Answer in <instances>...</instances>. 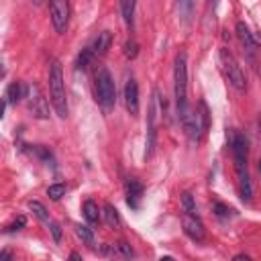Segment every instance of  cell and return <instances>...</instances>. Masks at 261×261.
I'll list each match as a JSON object with an SVG mask.
<instances>
[{
  "label": "cell",
  "instance_id": "obj_1",
  "mask_svg": "<svg viewBox=\"0 0 261 261\" xmlns=\"http://www.w3.org/2000/svg\"><path fill=\"white\" fill-rule=\"evenodd\" d=\"M228 147H230L232 159H234V169H237V177H239L241 198L245 202H251V198H253V186H251V177H249V169H247V159H249V143H247V137L243 133L230 130Z\"/></svg>",
  "mask_w": 261,
  "mask_h": 261
},
{
  "label": "cell",
  "instance_id": "obj_2",
  "mask_svg": "<svg viewBox=\"0 0 261 261\" xmlns=\"http://www.w3.org/2000/svg\"><path fill=\"white\" fill-rule=\"evenodd\" d=\"M49 98L53 104V110L59 118H67V94H65V82H63V69L59 61H53L49 67Z\"/></svg>",
  "mask_w": 261,
  "mask_h": 261
},
{
  "label": "cell",
  "instance_id": "obj_3",
  "mask_svg": "<svg viewBox=\"0 0 261 261\" xmlns=\"http://www.w3.org/2000/svg\"><path fill=\"white\" fill-rule=\"evenodd\" d=\"M94 96H96L98 106L104 112H110L114 108V102H116V86H114V80H112L110 71L104 65L96 67V71H94Z\"/></svg>",
  "mask_w": 261,
  "mask_h": 261
},
{
  "label": "cell",
  "instance_id": "obj_4",
  "mask_svg": "<svg viewBox=\"0 0 261 261\" xmlns=\"http://www.w3.org/2000/svg\"><path fill=\"white\" fill-rule=\"evenodd\" d=\"M173 96H175V110L177 114L186 110L188 104V57L186 53H177L173 61Z\"/></svg>",
  "mask_w": 261,
  "mask_h": 261
},
{
  "label": "cell",
  "instance_id": "obj_5",
  "mask_svg": "<svg viewBox=\"0 0 261 261\" xmlns=\"http://www.w3.org/2000/svg\"><path fill=\"white\" fill-rule=\"evenodd\" d=\"M218 57H220V65H222V71H224L228 84H230L234 90L245 92V90H247V80H245V73H243L239 61L234 59V55H232L228 49H220Z\"/></svg>",
  "mask_w": 261,
  "mask_h": 261
},
{
  "label": "cell",
  "instance_id": "obj_6",
  "mask_svg": "<svg viewBox=\"0 0 261 261\" xmlns=\"http://www.w3.org/2000/svg\"><path fill=\"white\" fill-rule=\"evenodd\" d=\"M159 90H153V98L149 100L147 108V139H145V159L153 157L155 141H157V102H159Z\"/></svg>",
  "mask_w": 261,
  "mask_h": 261
},
{
  "label": "cell",
  "instance_id": "obj_7",
  "mask_svg": "<svg viewBox=\"0 0 261 261\" xmlns=\"http://www.w3.org/2000/svg\"><path fill=\"white\" fill-rule=\"evenodd\" d=\"M24 98H27L29 110L33 112L35 118H41V120L49 118V106H47V100L43 98V94H41V90H39L37 84L27 86V96H24Z\"/></svg>",
  "mask_w": 261,
  "mask_h": 261
},
{
  "label": "cell",
  "instance_id": "obj_8",
  "mask_svg": "<svg viewBox=\"0 0 261 261\" xmlns=\"http://www.w3.org/2000/svg\"><path fill=\"white\" fill-rule=\"evenodd\" d=\"M177 118H179V122H181V126H184V130H186L188 139L194 141V143H198L204 130H202V126H200V120H198L196 110H194L192 106H188L186 110H181V112L177 114Z\"/></svg>",
  "mask_w": 261,
  "mask_h": 261
},
{
  "label": "cell",
  "instance_id": "obj_9",
  "mask_svg": "<svg viewBox=\"0 0 261 261\" xmlns=\"http://www.w3.org/2000/svg\"><path fill=\"white\" fill-rule=\"evenodd\" d=\"M49 14H51L53 29L57 33H65L67 22H69V4L63 0H55L49 4Z\"/></svg>",
  "mask_w": 261,
  "mask_h": 261
},
{
  "label": "cell",
  "instance_id": "obj_10",
  "mask_svg": "<svg viewBox=\"0 0 261 261\" xmlns=\"http://www.w3.org/2000/svg\"><path fill=\"white\" fill-rule=\"evenodd\" d=\"M181 224H184V232L192 241H196V243H202L204 241L206 228H204V224H202V220H200L198 214H181Z\"/></svg>",
  "mask_w": 261,
  "mask_h": 261
},
{
  "label": "cell",
  "instance_id": "obj_11",
  "mask_svg": "<svg viewBox=\"0 0 261 261\" xmlns=\"http://www.w3.org/2000/svg\"><path fill=\"white\" fill-rule=\"evenodd\" d=\"M237 35H239V41H241V45L245 47V51L247 53H255L257 49H259V45H261V39L255 35V33H251V29L243 22V20H239L237 22Z\"/></svg>",
  "mask_w": 261,
  "mask_h": 261
},
{
  "label": "cell",
  "instance_id": "obj_12",
  "mask_svg": "<svg viewBox=\"0 0 261 261\" xmlns=\"http://www.w3.org/2000/svg\"><path fill=\"white\" fill-rule=\"evenodd\" d=\"M124 106L128 114H139V86L135 77H128L124 84Z\"/></svg>",
  "mask_w": 261,
  "mask_h": 261
},
{
  "label": "cell",
  "instance_id": "obj_13",
  "mask_svg": "<svg viewBox=\"0 0 261 261\" xmlns=\"http://www.w3.org/2000/svg\"><path fill=\"white\" fill-rule=\"evenodd\" d=\"M141 198H143V184L137 177H130L126 181V204L130 208H139Z\"/></svg>",
  "mask_w": 261,
  "mask_h": 261
},
{
  "label": "cell",
  "instance_id": "obj_14",
  "mask_svg": "<svg viewBox=\"0 0 261 261\" xmlns=\"http://www.w3.org/2000/svg\"><path fill=\"white\" fill-rule=\"evenodd\" d=\"M110 45H112V33L110 31H102V33H98V37L94 39V43H92L90 49H92L94 57H102V55L108 53Z\"/></svg>",
  "mask_w": 261,
  "mask_h": 261
},
{
  "label": "cell",
  "instance_id": "obj_15",
  "mask_svg": "<svg viewBox=\"0 0 261 261\" xmlns=\"http://www.w3.org/2000/svg\"><path fill=\"white\" fill-rule=\"evenodd\" d=\"M27 96V86H22L20 82H12L10 86H8V90H6V94H4V102L6 104H16L18 100H22Z\"/></svg>",
  "mask_w": 261,
  "mask_h": 261
},
{
  "label": "cell",
  "instance_id": "obj_16",
  "mask_svg": "<svg viewBox=\"0 0 261 261\" xmlns=\"http://www.w3.org/2000/svg\"><path fill=\"white\" fill-rule=\"evenodd\" d=\"M104 222L110 226V228H118L120 226V216H118V210L110 204V202H106L104 204Z\"/></svg>",
  "mask_w": 261,
  "mask_h": 261
},
{
  "label": "cell",
  "instance_id": "obj_17",
  "mask_svg": "<svg viewBox=\"0 0 261 261\" xmlns=\"http://www.w3.org/2000/svg\"><path fill=\"white\" fill-rule=\"evenodd\" d=\"M196 114H198V120H200V126L202 130L206 133L210 128V110H208V104L204 100H198V108H196Z\"/></svg>",
  "mask_w": 261,
  "mask_h": 261
},
{
  "label": "cell",
  "instance_id": "obj_18",
  "mask_svg": "<svg viewBox=\"0 0 261 261\" xmlns=\"http://www.w3.org/2000/svg\"><path fill=\"white\" fill-rule=\"evenodd\" d=\"M82 212H84L88 222H98L100 220V208H98V204L94 200H86L84 206H82Z\"/></svg>",
  "mask_w": 261,
  "mask_h": 261
},
{
  "label": "cell",
  "instance_id": "obj_19",
  "mask_svg": "<svg viewBox=\"0 0 261 261\" xmlns=\"http://www.w3.org/2000/svg\"><path fill=\"white\" fill-rule=\"evenodd\" d=\"M135 2L133 0H124L122 4H120V12H122V18H124V22H126V27L128 29H133L135 27Z\"/></svg>",
  "mask_w": 261,
  "mask_h": 261
},
{
  "label": "cell",
  "instance_id": "obj_20",
  "mask_svg": "<svg viewBox=\"0 0 261 261\" xmlns=\"http://www.w3.org/2000/svg\"><path fill=\"white\" fill-rule=\"evenodd\" d=\"M29 208H31V212L39 218V220H43V222H51V218H49V212H47V208L41 204V202H37V200H33V202H29Z\"/></svg>",
  "mask_w": 261,
  "mask_h": 261
},
{
  "label": "cell",
  "instance_id": "obj_21",
  "mask_svg": "<svg viewBox=\"0 0 261 261\" xmlns=\"http://www.w3.org/2000/svg\"><path fill=\"white\" fill-rule=\"evenodd\" d=\"M75 234H77V239H82V243L94 245V232L88 224H75Z\"/></svg>",
  "mask_w": 261,
  "mask_h": 261
},
{
  "label": "cell",
  "instance_id": "obj_22",
  "mask_svg": "<svg viewBox=\"0 0 261 261\" xmlns=\"http://www.w3.org/2000/svg\"><path fill=\"white\" fill-rule=\"evenodd\" d=\"M181 210H184V214H198L194 196H192L190 192H184V194H181Z\"/></svg>",
  "mask_w": 261,
  "mask_h": 261
},
{
  "label": "cell",
  "instance_id": "obj_23",
  "mask_svg": "<svg viewBox=\"0 0 261 261\" xmlns=\"http://www.w3.org/2000/svg\"><path fill=\"white\" fill-rule=\"evenodd\" d=\"M92 59H94V53H92V49H90V47L82 49V53L77 55V61H75L77 69H86V67H88V63H90Z\"/></svg>",
  "mask_w": 261,
  "mask_h": 261
},
{
  "label": "cell",
  "instance_id": "obj_24",
  "mask_svg": "<svg viewBox=\"0 0 261 261\" xmlns=\"http://www.w3.org/2000/svg\"><path fill=\"white\" fill-rule=\"evenodd\" d=\"M47 196L51 200H61L65 196V184H53L47 188Z\"/></svg>",
  "mask_w": 261,
  "mask_h": 261
},
{
  "label": "cell",
  "instance_id": "obj_25",
  "mask_svg": "<svg viewBox=\"0 0 261 261\" xmlns=\"http://www.w3.org/2000/svg\"><path fill=\"white\" fill-rule=\"evenodd\" d=\"M114 249H116L122 257H126V259H133V257H135V251H133V247H130L126 241H118V243L114 245Z\"/></svg>",
  "mask_w": 261,
  "mask_h": 261
},
{
  "label": "cell",
  "instance_id": "obj_26",
  "mask_svg": "<svg viewBox=\"0 0 261 261\" xmlns=\"http://www.w3.org/2000/svg\"><path fill=\"white\" fill-rule=\"evenodd\" d=\"M137 53H139V45H137V41H126L124 43V55L128 57V59H135L137 57Z\"/></svg>",
  "mask_w": 261,
  "mask_h": 261
},
{
  "label": "cell",
  "instance_id": "obj_27",
  "mask_svg": "<svg viewBox=\"0 0 261 261\" xmlns=\"http://www.w3.org/2000/svg\"><path fill=\"white\" fill-rule=\"evenodd\" d=\"M214 212H216V216H230L232 214V208L230 206H226V204H222V202H214Z\"/></svg>",
  "mask_w": 261,
  "mask_h": 261
},
{
  "label": "cell",
  "instance_id": "obj_28",
  "mask_svg": "<svg viewBox=\"0 0 261 261\" xmlns=\"http://www.w3.org/2000/svg\"><path fill=\"white\" fill-rule=\"evenodd\" d=\"M47 224H49V228H51L53 241H55V243H59V241H61V226H59L55 220H51V222H47Z\"/></svg>",
  "mask_w": 261,
  "mask_h": 261
},
{
  "label": "cell",
  "instance_id": "obj_29",
  "mask_svg": "<svg viewBox=\"0 0 261 261\" xmlns=\"http://www.w3.org/2000/svg\"><path fill=\"white\" fill-rule=\"evenodd\" d=\"M24 222H27V218H24V216H18V218L8 226V230H18V228H22V226H24Z\"/></svg>",
  "mask_w": 261,
  "mask_h": 261
},
{
  "label": "cell",
  "instance_id": "obj_30",
  "mask_svg": "<svg viewBox=\"0 0 261 261\" xmlns=\"http://www.w3.org/2000/svg\"><path fill=\"white\" fill-rule=\"evenodd\" d=\"M0 261H12V253H10L8 249H4V251L0 253Z\"/></svg>",
  "mask_w": 261,
  "mask_h": 261
},
{
  "label": "cell",
  "instance_id": "obj_31",
  "mask_svg": "<svg viewBox=\"0 0 261 261\" xmlns=\"http://www.w3.org/2000/svg\"><path fill=\"white\" fill-rule=\"evenodd\" d=\"M69 261H82V257H80V253H75V251H71V253H69Z\"/></svg>",
  "mask_w": 261,
  "mask_h": 261
},
{
  "label": "cell",
  "instance_id": "obj_32",
  "mask_svg": "<svg viewBox=\"0 0 261 261\" xmlns=\"http://www.w3.org/2000/svg\"><path fill=\"white\" fill-rule=\"evenodd\" d=\"M232 261H251V257L249 255H237Z\"/></svg>",
  "mask_w": 261,
  "mask_h": 261
},
{
  "label": "cell",
  "instance_id": "obj_33",
  "mask_svg": "<svg viewBox=\"0 0 261 261\" xmlns=\"http://www.w3.org/2000/svg\"><path fill=\"white\" fill-rule=\"evenodd\" d=\"M159 261H173V257H167V255H165V257H161Z\"/></svg>",
  "mask_w": 261,
  "mask_h": 261
},
{
  "label": "cell",
  "instance_id": "obj_34",
  "mask_svg": "<svg viewBox=\"0 0 261 261\" xmlns=\"http://www.w3.org/2000/svg\"><path fill=\"white\" fill-rule=\"evenodd\" d=\"M259 171H261V159H259Z\"/></svg>",
  "mask_w": 261,
  "mask_h": 261
}]
</instances>
